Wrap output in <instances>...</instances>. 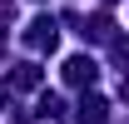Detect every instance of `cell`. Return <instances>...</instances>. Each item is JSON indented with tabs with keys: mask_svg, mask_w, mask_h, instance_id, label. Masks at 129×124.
<instances>
[{
	"mask_svg": "<svg viewBox=\"0 0 129 124\" xmlns=\"http://www.w3.org/2000/svg\"><path fill=\"white\" fill-rule=\"evenodd\" d=\"M25 40H30L35 50H55V40H60V25H55L50 15H40V20L30 25V35H25Z\"/></svg>",
	"mask_w": 129,
	"mask_h": 124,
	"instance_id": "obj_2",
	"label": "cell"
},
{
	"mask_svg": "<svg viewBox=\"0 0 129 124\" xmlns=\"http://www.w3.org/2000/svg\"><path fill=\"white\" fill-rule=\"evenodd\" d=\"M94 60H89V55H70V60H64V84H75V89H84V84H94Z\"/></svg>",
	"mask_w": 129,
	"mask_h": 124,
	"instance_id": "obj_1",
	"label": "cell"
},
{
	"mask_svg": "<svg viewBox=\"0 0 129 124\" xmlns=\"http://www.w3.org/2000/svg\"><path fill=\"white\" fill-rule=\"evenodd\" d=\"M0 99H5V89H0Z\"/></svg>",
	"mask_w": 129,
	"mask_h": 124,
	"instance_id": "obj_5",
	"label": "cell"
},
{
	"mask_svg": "<svg viewBox=\"0 0 129 124\" xmlns=\"http://www.w3.org/2000/svg\"><path fill=\"white\" fill-rule=\"evenodd\" d=\"M15 84H20V89H35V84H40V65H20V70H15Z\"/></svg>",
	"mask_w": 129,
	"mask_h": 124,
	"instance_id": "obj_4",
	"label": "cell"
},
{
	"mask_svg": "<svg viewBox=\"0 0 129 124\" xmlns=\"http://www.w3.org/2000/svg\"><path fill=\"white\" fill-rule=\"evenodd\" d=\"M104 119H109V104L99 94H84L80 99V124H104Z\"/></svg>",
	"mask_w": 129,
	"mask_h": 124,
	"instance_id": "obj_3",
	"label": "cell"
}]
</instances>
